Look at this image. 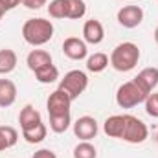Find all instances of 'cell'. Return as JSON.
I'll return each instance as SVG.
<instances>
[{"label":"cell","mask_w":158,"mask_h":158,"mask_svg":"<svg viewBox=\"0 0 158 158\" xmlns=\"http://www.w3.org/2000/svg\"><path fill=\"white\" fill-rule=\"evenodd\" d=\"M22 37L31 46H42L53 37V24L46 19H28L22 26Z\"/></svg>","instance_id":"obj_1"},{"label":"cell","mask_w":158,"mask_h":158,"mask_svg":"<svg viewBox=\"0 0 158 158\" xmlns=\"http://www.w3.org/2000/svg\"><path fill=\"white\" fill-rule=\"evenodd\" d=\"M140 61V48L134 42H121L110 53V64L118 72H131Z\"/></svg>","instance_id":"obj_2"},{"label":"cell","mask_w":158,"mask_h":158,"mask_svg":"<svg viewBox=\"0 0 158 158\" xmlns=\"http://www.w3.org/2000/svg\"><path fill=\"white\" fill-rule=\"evenodd\" d=\"M147 96L149 94H145L134 81H127V83H123L119 86L118 92H116V103L121 109H132V107L143 103L147 99Z\"/></svg>","instance_id":"obj_3"},{"label":"cell","mask_w":158,"mask_h":158,"mask_svg":"<svg viewBox=\"0 0 158 158\" xmlns=\"http://www.w3.org/2000/svg\"><path fill=\"white\" fill-rule=\"evenodd\" d=\"M123 132H121V138L123 142H129V143H142L147 140L149 136V129L147 125L138 119L136 116H131V114H123Z\"/></svg>","instance_id":"obj_4"},{"label":"cell","mask_w":158,"mask_h":158,"mask_svg":"<svg viewBox=\"0 0 158 158\" xmlns=\"http://www.w3.org/2000/svg\"><path fill=\"white\" fill-rule=\"evenodd\" d=\"M86 86H88V77L81 70H70L68 74H64V77L59 83V88L63 92H66L72 101L77 99L79 96L86 90Z\"/></svg>","instance_id":"obj_5"},{"label":"cell","mask_w":158,"mask_h":158,"mask_svg":"<svg viewBox=\"0 0 158 158\" xmlns=\"http://www.w3.org/2000/svg\"><path fill=\"white\" fill-rule=\"evenodd\" d=\"M48 114L50 116H59V114H70V107H72V99L66 92H63L61 88H57L55 92L50 94L48 101Z\"/></svg>","instance_id":"obj_6"},{"label":"cell","mask_w":158,"mask_h":158,"mask_svg":"<svg viewBox=\"0 0 158 158\" xmlns=\"http://www.w3.org/2000/svg\"><path fill=\"white\" fill-rule=\"evenodd\" d=\"M142 20H143V9L140 6L129 4V6H123L118 11V22L127 30L138 28L142 24Z\"/></svg>","instance_id":"obj_7"},{"label":"cell","mask_w":158,"mask_h":158,"mask_svg":"<svg viewBox=\"0 0 158 158\" xmlns=\"http://www.w3.org/2000/svg\"><path fill=\"white\" fill-rule=\"evenodd\" d=\"M74 134L81 142H90L98 136V121L92 116H81L74 123Z\"/></svg>","instance_id":"obj_8"},{"label":"cell","mask_w":158,"mask_h":158,"mask_svg":"<svg viewBox=\"0 0 158 158\" xmlns=\"http://www.w3.org/2000/svg\"><path fill=\"white\" fill-rule=\"evenodd\" d=\"M86 52H88L86 50V42L77 39V37H68V39H64V42H63V53L68 59H72V61L85 59L86 57Z\"/></svg>","instance_id":"obj_9"},{"label":"cell","mask_w":158,"mask_h":158,"mask_svg":"<svg viewBox=\"0 0 158 158\" xmlns=\"http://www.w3.org/2000/svg\"><path fill=\"white\" fill-rule=\"evenodd\" d=\"M145 94H151L153 88H156L158 85V68L156 66H149V68H143L136 77L132 79Z\"/></svg>","instance_id":"obj_10"},{"label":"cell","mask_w":158,"mask_h":158,"mask_svg":"<svg viewBox=\"0 0 158 158\" xmlns=\"http://www.w3.org/2000/svg\"><path fill=\"white\" fill-rule=\"evenodd\" d=\"M83 39L88 44H99L101 40L105 39V30H103V24L96 19H90L85 22L83 26Z\"/></svg>","instance_id":"obj_11"},{"label":"cell","mask_w":158,"mask_h":158,"mask_svg":"<svg viewBox=\"0 0 158 158\" xmlns=\"http://www.w3.org/2000/svg\"><path fill=\"white\" fill-rule=\"evenodd\" d=\"M19 123H20V129L22 131H30L33 127H37L42 123V118H40V112L33 107V105H26L20 114H19Z\"/></svg>","instance_id":"obj_12"},{"label":"cell","mask_w":158,"mask_h":158,"mask_svg":"<svg viewBox=\"0 0 158 158\" xmlns=\"http://www.w3.org/2000/svg\"><path fill=\"white\" fill-rule=\"evenodd\" d=\"M17 99V85L11 79H0V107H11Z\"/></svg>","instance_id":"obj_13"},{"label":"cell","mask_w":158,"mask_h":158,"mask_svg":"<svg viewBox=\"0 0 158 158\" xmlns=\"http://www.w3.org/2000/svg\"><path fill=\"white\" fill-rule=\"evenodd\" d=\"M26 64L31 72H35L46 64H52V55L46 50H31L26 57Z\"/></svg>","instance_id":"obj_14"},{"label":"cell","mask_w":158,"mask_h":158,"mask_svg":"<svg viewBox=\"0 0 158 158\" xmlns=\"http://www.w3.org/2000/svg\"><path fill=\"white\" fill-rule=\"evenodd\" d=\"M63 6H64V19L79 20L86 13L85 0H63Z\"/></svg>","instance_id":"obj_15"},{"label":"cell","mask_w":158,"mask_h":158,"mask_svg":"<svg viewBox=\"0 0 158 158\" xmlns=\"http://www.w3.org/2000/svg\"><path fill=\"white\" fill-rule=\"evenodd\" d=\"M123 114H116V116H110V118L105 119V123H103V131H105V134L107 136H110V138H121V132H123Z\"/></svg>","instance_id":"obj_16"},{"label":"cell","mask_w":158,"mask_h":158,"mask_svg":"<svg viewBox=\"0 0 158 158\" xmlns=\"http://www.w3.org/2000/svg\"><path fill=\"white\" fill-rule=\"evenodd\" d=\"M17 68V53L11 48H4L0 50V74H11Z\"/></svg>","instance_id":"obj_17"},{"label":"cell","mask_w":158,"mask_h":158,"mask_svg":"<svg viewBox=\"0 0 158 158\" xmlns=\"http://www.w3.org/2000/svg\"><path fill=\"white\" fill-rule=\"evenodd\" d=\"M17 142H19V132L15 127H9V125L0 127V153L13 147Z\"/></svg>","instance_id":"obj_18"},{"label":"cell","mask_w":158,"mask_h":158,"mask_svg":"<svg viewBox=\"0 0 158 158\" xmlns=\"http://www.w3.org/2000/svg\"><path fill=\"white\" fill-rule=\"evenodd\" d=\"M33 74H35V79H37L39 83H42V85H50V83H53V81L59 79V70H57V66H55L53 63L42 66L39 70H35Z\"/></svg>","instance_id":"obj_19"},{"label":"cell","mask_w":158,"mask_h":158,"mask_svg":"<svg viewBox=\"0 0 158 158\" xmlns=\"http://www.w3.org/2000/svg\"><path fill=\"white\" fill-rule=\"evenodd\" d=\"M107 66H109V57L105 53H101V52H98V53H94V55H90L86 59V68L90 72H94V74L103 72Z\"/></svg>","instance_id":"obj_20"},{"label":"cell","mask_w":158,"mask_h":158,"mask_svg":"<svg viewBox=\"0 0 158 158\" xmlns=\"http://www.w3.org/2000/svg\"><path fill=\"white\" fill-rule=\"evenodd\" d=\"M46 134H48V129H46L44 123H40V125L30 129V131H22V138H24L28 143H40V142L46 138Z\"/></svg>","instance_id":"obj_21"},{"label":"cell","mask_w":158,"mask_h":158,"mask_svg":"<svg viewBox=\"0 0 158 158\" xmlns=\"http://www.w3.org/2000/svg\"><path fill=\"white\" fill-rule=\"evenodd\" d=\"M72 123V116L70 114H59V116H50V129L57 134L64 132Z\"/></svg>","instance_id":"obj_22"},{"label":"cell","mask_w":158,"mask_h":158,"mask_svg":"<svg viewBox=\"0 0 158 158\" xmlns=\"http://www.w3.org/2000/svg\"><path fill=\"white\" fill-rule=\"evenodd\" d=\"M74 158H98V151L90 142H81L74 149Z\"/></svg>","instance_id":"obj_23"},{"label":"cell","mask_w":158,"mask_h":158,"mask_svg":"<svg viewBox=\"0 0 158 158\" xmlns=\"http://www.w3.org/2000/svg\"><path fill=\"white\" fill-rule=\"evenodd\" d=\"M145 112L151 118H158V92L147 96V99H145Z\"/></svg>","instance_id":"obj_24"},{"label":"cell","mask_w":158,"mask_h":158,"mask_svg":"<svg viewBox=\"0 0 158 158\" xmlns=\"http://www.w3.org/2000/svg\"><path fill=\"white\" fill-rule=\"evenodd\" d=\"M20 2H22V0H0V20H2V17H4L7 11L15 9Z\"/></svg>","instance_id":"obj_25"},{"label":"cell","mask_w":158,"mask_h":158,"mask_svg":"<svg viewBox=\"0 0 158 158\" xmlns=\"http://www.w3.org/2000/svg\"><path fill=\"white\" fill-rule=\"evenodd\" d=\"M20 4L28 9H40L42 6H46V0H22Z\"/></svg>","instance_id":"obj_26"},{"label":"cell","mask_w":158,"mask_h":158,"mask_svg":"<svg viewBox=\"0 0 158 158\" xmlns=\"http://www.w3.org/2000/svg\"><path fill=\"white\" fill-rule=\"evenodd\" d=\"M33 158H57V155L53 151H50V149H40L33 155Z\"/></svg>","instance_id":"obj_27"},{"label":"cell","mask_w":158,"mask_h":158,"mask_svg":"<svg viewBox=\"0 0 158 158\" xmlns=\"http://www.w3.org/2000/svg\"><path fill=\"white\" fill-rule=\"evenodd\" d=\"M155 42L158 44V26H156V30H155Z\"/></svg>","instance_id":"obj_28"},{"label":"cell","mask_w":158,"mask_h":158,"mask_svg":"<svg viewBox=\"0 0 158 158\" xmlns=\"http://www.w3.org/2000/svg\"><path fill=\"white\" fill-rule=\"evenodd\" d=\"M156 142H158V134H156Z\"/></svg>","instance_id":"obj_29"}]
</instances>
